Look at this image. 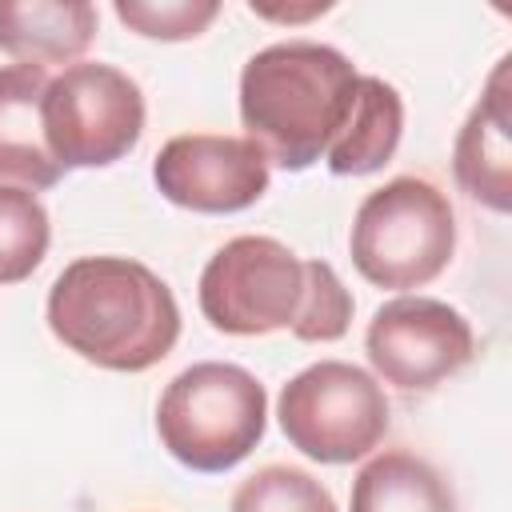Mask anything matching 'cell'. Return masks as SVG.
Wrapping results in <instances>:
<instances>
[{
	"mask_svg": "<svg viewBox=\"0 0 512 512\" xmlns=\"http://www.w3.org/2000/svg\"><path fill=\"white\" fill-rule=\"evenodd\" d=\"M204 320L224 336L292 332L332 344L352 324V292L328 260H300L276 236H232L200 272Z\"/></svg>",
	"mask_w": 512,
	"mask_h": 512,
	"instance_id": "obj_1",
	"label": "cell"
},
{
	"mask_svg": "<svg viewBox=\"0 0 512 512\" xmlns=\"http://www.w3.org/2000/svg\"><path fill=\"white\" fill-rule=\"evenodd\" d=\"M48 328L96 368L148 372L180 340V304L140 260L80 256L52 280Z\"/></svg>",
	"mask_w": 512,
	"mask_h": 512,
	"instance_id": "obj_2",
	"label": "cell"
},
{
	"mask_svg": "<svg viewBox=\"0 0 512 512\" xmlns=\"http://www.w3.org/2000/svg\"><path fill=\"white\" fill-rule=\"evenodd\" d=\"M360 72L316 40H280L248 56L240 72L244 136L284 172H304L328 156L340 136Z\"/></svg>",
	"mask_w": 512,
	"mask_h": 512,
	"instance_id": "obj_3",
	"label": "cell"
},
{
	"mask_svg": "<svg viewBox=\"0 0 512 512\" xmlns=\"http://www.w3.org/2000/svg\"><path fill=\"white\" fill-rule=\"evenodd\" d=\"M268 428L264 384L224 360H200L168 380L156 404V436L168 456L192 472L236 468Z\"/></svg>",
	"mask_w": 512,
	"mask_h": 512,
	"instance_id": "obj_4",
	"label": "cell"
},
{
	"mask_svg": "<svg viewBox=\"0 0 512 512\" xmlns=\"http://www.w3.org/2000/svg\"><path fill=\"white\" fill-rule=\"evenodd\" d=\"M348 252L356 272L376 288H424L456 256V212L432 180L392 176L360 200Z\"/></svg>",
	"mask_w": 512,
	"mask_h": 512,
	"instance_id": "obj_5",
	"label": "cell"
},
{
	"mask_svg": "<svg viewBox=\"0 0 512 512\" xmlns=\"http://www.w3.org/2000/svg\"><path fill=\"white\" fill-rule=\"evenodd\" d=\"M276 416L288 444L316 464L364 460L392 424L380 380L344 360H316L300 368L280 388Z\"/></svg>",
	"mask_w": 512,
	"mask_h": 512,
	"instance_id": "obj_6",
	"label": "cell"
},
{
	"mask_svg": "<svg viewBox=\"0 0 512 512\" xmlns=\"http://www.w3.org/2000/svg\"><path fill=\"white\" fill-rule=\"evenodd\" d=\"M144 132V92L112 64H68L44 92V140L56 164L108 168L124 160Z\"/></svg>",
	"mask_w": 512,
	"mask_h": 512,
	"instance_id": "obj_7",
	"label": "cell"
},
{
	"mask_svg": "<svg viewBox=\"0 0 512 512\" xmlns=\"http://www.w3.org/2000/svg\"><path fill=\"white\" fill-rule=\"evenodd\" d=\"M372 372L400 392H432L468 368L476 340L472 324L444 300L396 296L376 308L364 332Z\"/></svg>",
	"mask_w": 512,
	"mask_h": 512,
	"instance_id": "obj_8",
	"label": "cell"
},
{
	"mask_svg": "<svg viewBox=\"0 0 512 512\" xmlns=\"http://www.w3.org/2000/svg\"><path fill=\"white\" fill-rule=\"evenodd\" d=\"M152 180L176 208L228 216L252 208L268 192V156L248 136L184 132L156 152Z\"/></svg>",
	"mask_w": 512,
	"mask_h": 512,
	"instance_id": "obj_9",
	"label": "cell"
},
{
	"mask_svg": "<svg viewBox=\"0 0 512 512\" xmlns=\"http://www.w3.org/2000/svg\"><path fill=\"white\" fill-rule=\"evenodd\" d=\"M512 56H500L484 96L468 112L456 148H452V172L460 192H468L476 204L492 212L512 208V92H508Z\"/></svg>",
	"mask_w": 512,
	"mask_h": 512,
	"instance_id": "obj_10",
	"label": "cell"
},
{
	"mask_svg": "<svg viewBox=\"0 0 512 512\" xmlns=\"http://www.w3.org/2000/svg\"><path fill=\"white\" fill-rule=\"evenodd\" d=\"M48 72L36 64H4L0 68V184H16L28 192L56 188L64 168L56 164L44 140V92Z\"/></svg>",
	"mask_w": 512,
	"mask_h": 512,
	"instance_id": "obj_11",
	"label": "cell"
},
{
	"mask_svg": "<svg viewBox=\"0 0 512 512\" xmlns=\"http://www.w3.org/2000/svg\"><path fill=\"white\" fill-rule=\"evenodd\" d=\"M96 40L88 0H0V52L16 64H72Z\"/></svg>",
	"mask_w": 512,
	"mask_h": 512,
	"instance_id": "obj_12",
	"label": "cell"
},
{
	"mask_svg": "<svg viewBox=\"0 0 512 512\" xmlns=\"http://www.w3.org/2000/svg\"><path fill=\"white\" fill-rule=\"evenodd\" d=\"M404 136V100L400 92L380 80V76H360L348 120L340 128V136L332 140L324 164L336 176H368L380 172Z\"/></svg>",
	"mask_w": 512,
	"mask_h": 512,
	"instance_id": "obj_13",
	"label": "cell"
},
{
	"mask_svg": "<svg viewBox=\"0 0 512 512\" xmlns=\"http://www.w3.org/2000/svg\"><path fill=\"white\" fill-rule=\"evenodd\" d=\"M352 512H456V496L424 456L392 448L356 472Z\"/></svg>",
	"mask_w": 512,
	"mask_h": 512,
	"instance_id": "obj_14",
	"label": "cell"
},
{
	"mask_svg": "<svg viewBox=\"0 0 512 512\" xmlns=\"http://www.w3.org/2000/svg\"><path fill=\"white\" fill-rule=\"evenodd\" d=\"M52 224L36 192L0 184V284L28 280L48 256Z\"/></svg>",
	"mask_w": 512,
	"mask_h": 512,
	"instance_id": "obj_15",
	"label": "cell"
},
{
	"mask_svg": "<svg viewBox=\"0 0 512 512\" xmlns=\"http://www.w3.org/2000/svg\"><path fill=\"white\" fill-rule=\"evenodd\" d=\"M228 512H340L332 492L304 468L264 464L232 492Z\"/></svg>",
	"mask_w": 512,
	"mask_h": 512,
	"instance_id": "obj_16",
	"label": "cell"
},
{
	"mask_svg": "<svg viewBox=\"0 0 512 512\" xmlns=\"http://www.w3.org/2000/svg\"><path fill=\"white\" fill-rule=\"evenodd\" d=\"M120 24L148 40H196L216 16V0H116Z\"/></svg>",
	"mask_w": 512,
	"mask_h": 512,
	"instance_id": "obj_17",
	"label": "cell"
},
{
	"mask_svg": "<svg viewBox=\"0 0 512 512\" xmlns=\"http://www.w3.org/2000/svg\"><path fill=\"white\" fill-rule=\"evenodd\" d=\"M332 4H308L304 12H292V8H260V4H252V12L256 16H268V20H308V16H320V12H328Z\"/></svg>",
	"mask_w": 512,
	"mask_h": 512,
	"instance_id": "obj_18",
	"label": "cell"
}]
</instances>
